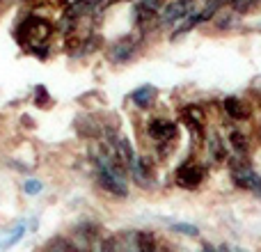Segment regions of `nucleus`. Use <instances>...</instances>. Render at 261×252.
<instances>
[{"instance_id": "13", "label": "nucleus", "mask_w": 261, "mask_h": 252, "mask_svg": "<svg viewBox=\"0 0 261 252\" xmlns=\"http://www.w3.org/2000/svg\"><path fill=\"white\" fill-rule=\"evenodd\" d=\"M229 140H231V147L236 149V152L239 154H248V149H250V144H248V138H245L243 133H241V131H234V133L229 135Z\"/></svg>"}, {"instance_id": "20", "label": "nucleus", "mask_w": 261, "mask_h": 252, "mask_svg": "<svg viewBox=\"0 0 261 252\" xmlns=\"http://www.w3.org/2000/svg\"><path fill=\"white\" fill-rule=\"evenodd\" d=\"M239 252H245V250H239Z\"/></svg>"}, {"instance_id": "16", "label": "nucleus", "mask_w": 261, "mask_h": 252, "mask_svg": "<svg viewBox=\"0 0 261 252\" xmlns=\"http://www.w3.org/2000/svg\"><path fill=\"white\" fill-rule=\"evenodd\" d=\"M25 190H28L30 195H32V193H39V190H41V184L32 179V181H28V184H25Z\"/></svg>"}, {"instance_id": "15", "label": "nucleus", "mask_w": 261, "mask_h": 252, "mask_svg": "<svg viewBox=\"0 0 261 252\" xmlns=\"http://www.w3.org/2000/svg\"><path fill=\"white\" fill-rule=\"evenodd\" d=\"M23 234H25V225H18V227H14V230H12V236H9V239L5 241V245H3V248H9V245H14L18 239H23Z\"/></svg>"}, {"instance_id": "11", "label": "nucleus", "mask_w": 261, "mask_h": 252, "mask_svg": "<svg viewBox=\"0 0 261 252\" xmlns=\"http://www.w3.org/2000/svg\"><path fill=\"white\" fill-rule=\"evenodd\" d=\"M133 241H135V252H158L153 236L144 234V232H138V234L133 236Z\"/></svg>"}, {"instance_id": "6", "label": "nucleus", "mask_w": 261, "mask_h": 252, "mask_svg": "<svg viewBox=\"0 0 261 252\" xmlns=\"http://www.w3.org/2000/svg\"><path fill=\"white\" fill-rule=\"evenodd\" d=\"M149 135L156 142H167L176 138V122L172 119H151L149 122Z\"/></svg>"}, {"instance_id": "1", "label": "nucleus", "mask_w": 261, "mask_h": 252, "mask_svg": "<svg viewBox=\"0 0 261 252\" xmlns=\"http://www.w3.org/2000/svg\"><path fill=\"white\" fill-rule=\"evenodd\" d=\"M53 35V26H50L46 18L39 16H30L21 23L18 28V41L28 48H39L48 41V37Z\"/></svg>"}, {"instance_id": "9", "label": "nucleus", "mask_w": 261, "mask_h": 252, "mask_svg": "<svg viewBox=\"0 0 261 252\" xmlns=\"http://www.w3.org/2000/svg\"><path fill=\"white\" fill-rule=\"evenodd\" d=\"M156 96H158V90L153 85H142V87H138V90L130 94V101H133L138 108H149V106L156 101Z\"/></svg>"}, {"instance_id": "8", "label": "nucleus", "mask_w": 261, "mask_h": 252, "mask_svg": "<svg viewBox=\"0 0 261 252\" xmlns=\"http://www.w3.org/2000/svg\"><path fill=\"white\" fill-rule=\"evenodd\" d=\"M135 46H138V41H135L133 37H124V39H119L117 44L113 46V51H110V60H113V62H126V60L133 58Z\"/></svg>"}, {"instance_id": "10", "label": "nucleus", "mask_w": 261, "mask_h": 252, "mask_svg": "<svg viewBox=\"0 0 261 252\" xmlns=\"http://www.w3.org/2000/svg\"><path fill=\"white\" fill-rule=\"evenodd\" d=\"M184 119H186V124L193 129V133H202V129H204V113L197 108V106L186 108L184 110Z\"/></svg>"}, {"instance_id": "17", "label": "nucleus", "mask_w": 261, "mask_h": 252, "mask_svg": "<svg viewBox=\"0 0 261 252\" xmlns=\"http://www.w3.org/2000/svg\"><path fill=\"white\" fill-rule=\"evenodd\" d=\"M101 252H117V248H115V241L113 239H106L103 243H101Z\"/></svg>"}, {"instance_id": "4", "label": "nucleus", "mask_w": 261, "mask_h": 252, "mask_svg": "<svg viewBox=\"0 0 261 252\" xmlns=\"http://www.w3.org/2000/svg\"><path fill=\"white\" fill-rule=\"evenodd\" d=\"M195 12V0H172L163 7L161 12V23L163 26H170V23L176 21H184L186 16Z\"/></svg>"}, {"instance_id": "5", "label": "nucleus", "mask_w": 261, "mask_h": 252, "mask_svg": "<svg viewBox=\"0 0 261 252\" xmlns=\"http://www.w3.org/2000/svg\"><path fill=\"white\" fill-rule=\"evenodd\" d=\"M204 177H206V170H204L199 163H184V165L176 170V184H179L181 188L193 190L202 184Z\"/></svg>"}, {"instance_id": "19", "label": "nucleus", "mask_w": 261, "mask_h": 252, "mask_svg": "<svg viewBox=\"0 0 261 252\" xmlns=\"http://www.w3.org/2000/svg\"><path fill=\"white\" fill-rule=\"evenodd\" d=\"M67 3H69V5H71V3H76V0H67Z\"/></svg>"}, {"instance_id": "18", "label": "nucleus", "mask_w": 261, "mask_h": 252, "mask_svg": "<svg viewBox=\"0 0 261 252\" xmlns=\"http://www.w3.org/2000/svg\"><path fill=\"white\" fill-rule=\"evenodd\" d=\"M202 252H218V250H213L211 245H204V248H202Z\"/></svg>"}, {"instance_id": "7", "label": "nucleus", "mask_w": 261, "mask_h": 252, "mask_svg": "<svg viewBox=\"0 0 261 252\" xmlns=\"http://www.w3.org/2000/svg\"><path fill=\"white\" fill-rule=\"evenodd\" d=\"M222 108H225V113L229 115L231 119H239V122H243V119H248L250 115H252L250 106L245 104L243 99H239V96H227L225 104H222Z\"/></svg>"}, {"instance_id": "14", "label": "nucleus", "mask_w": 261, "mask_h": 252, "mask_svg": "<svg viewBox=\"0 0 261 252\" xmlns=\"http://www.w3.org/2000/svg\"><path fill=\"white\" fill-rule=\"evenodd\" d=\"M172 232H176V234H186V236H197L199 230L195 225H186V222H174L172 225Z\"/></svg>"}, {"instance_id": "2", "label": "nucleus", "mask_w": 261, "mask_h": 252, "mask_svg": "<svg viewBox=\"0 0 261 252\" xmlns=\"http://www.w3.org/2000/svg\"><path fill=\"white\" fill-rule=\"evenodd\" d=\"M96 174H99V184L108 193L117 195V197H126L128 195V186L122 177V170L117 165H113L108 158H103V156L96 158Z\"/></svg>"}, {"instance_id": "12", "label": "nucleus", "mask_w": 261, "mask_h": 252, "mask_svg": "<svg viewBox=\"0 0 261 252\" xmlns=\"http://www.w3.org/2000/svg\"><path fill=\"white\" fill-rule=\"evenodd\" d=\"M208 144H211V154H213V158H216V161H225V158H227V149H225V144H222L220 135L213 133V135H211V140H208Z\"/></svg>"}, {"instance_id": "3", "label": "nucleus", "mask_w": 261, "mask_h": 252, "mask_svg": "<svg viewBox=\"0 0 261 252\" xmlns=\"http://www.w3.org/2000/svg\"><path fill=\"white\" fill-rule=\"evenodd\" d=\"M231 179L239 188L261 193V177L245 161H231Z\"/></svg>"}]
</instances>
